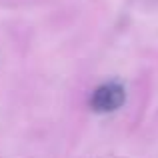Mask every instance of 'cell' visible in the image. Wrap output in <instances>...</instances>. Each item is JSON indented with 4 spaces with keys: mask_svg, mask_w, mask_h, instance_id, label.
<instances>
[{
    "mask_svg": "<svg viewBox=\"0 0 158 158\" xmlns=\"http://www.w3.org/2000/svg\"><path fill=\"white\" fill-rule=\"evenodd\" d=\"M126 100V92L124 86L118 82H106V84L98 86L90 96V106L96 112H112L118 110Z\"/></svg>",
    "mask_w": 158,
    "mask_h": 158,
    "instance_id": "1",
    "label": "cell"
}]
</instances>
